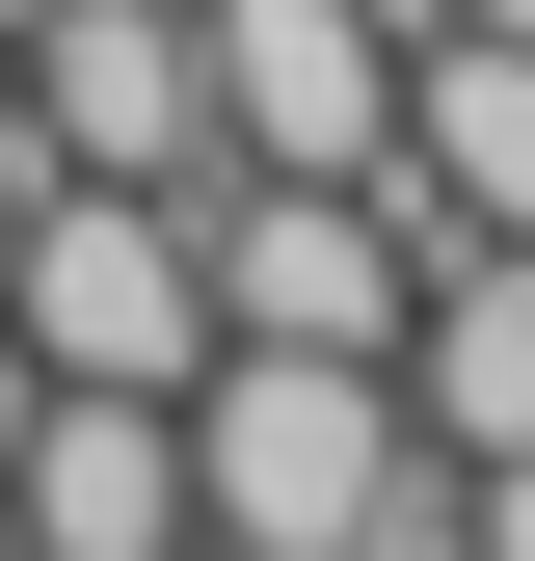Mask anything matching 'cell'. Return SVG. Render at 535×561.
Instances as JSON below:
<instances>
[{"label":"cell","instance_id":"ba28073f","mask_svg":"<svg viewBox=\"0 0 535 561\" xmlns=\"http://www.w3.org/2000/svg\"><path fill=\"white\" fill-rule=\"evenodd\" d=\"M401 428L429 455H535V241H429V295H401Z\"/></svg>","mask_w":535,"mask_h":561},{"label":"cell","instance_id":"7a4b0ae2","mask_svg":"<svg viewBox=\"0 0 535 561\" xmlns=\"http://www.w3.org/2000/svg\"><path fill=\"white\" fill-rule=\"evenodd\" d=\"M0 347H27V375H134V401H187V375H215V241H187V187H81V161H27V187H0Z\"/></svg>","mask_w":535,"mask_h":561},{"label":"cell","instance_id":"6da1fadb","mask_svg":"<svg viewBox=\"0 0 535 561\" xmlns=\"http://www.w3.org/2000/svg\"><path fill=\"white\" fill-rule=\"evenodd\" d=\"M401 481H429V428L375 347H215L187 375V561H349Z\"/></svg>","mask_w":535,"mask_h":561},{"label":"cell","instance_id":"5b68a950","mask_svg":"<svg viewBox=\"0 0 535 561\" xmlns=\"http://www.w3.org/2000/svg\"><path fill=\"white\" fill-rule=\"evenodd\" d=\"M187 54H215V161L401 187V27H375V0H187Z\"/></svg>","mask_w":535,"mask_h":561},{"label":"cell","instance_id":"9c48e42d","mask_svg":"<svg viewBox=\"0 0 535 561\" xmlns=\"http://www.w3.org/2000/svg\"><path fill=\"white\" fill-rule=\"evenodd\" d=\"M455 27H535V0H455Z\"/></svg>","mask_w":535,"mask_h":561},{"label":"cell","instance_id":"3957f363","mask_svg":"<svg viewBox=\"0 0 535 561\" xmlns=\"http://www.w3.org/2000/svg\"><path fill=\"white\" fill-rule=\"evenodd\" d=\"M0 161L215 187V54H187V0H0Z\"/></svg>","mask_w":535,"mask_h":561},{"label":"cell","instance_id":"8992f818","mask_svg":"<svg viewBox=\"0 0 535 561\" xmlns=\"http://www.w3.org/2000/svg\"><path fill=\"white\" fill-rule=\"evenodd\" d=\"M0 561H187V401L27 375L0 401Z\"/></svg>","mask_w":535,"mask_h":561},{"label":"cell","instance_id":"277c9868","mask_svg":"<svg viewBox=\"0 0 535 561\" xmlns=\"http://www.w3.org/2000/svg\"><path fill=\"white\" fill-rule=\"evenodd\" d=\"M187 241H215V347H401V295H429V215H401V187H268V161H215Z\"/></svg>","mask_w":535,"mask_h":561},{"label":"cell","instance_id":"52a82bcc","mask_svg":"<svg viewBox=\"0 0 535 561\" xmlns=\"http://www.w3.org/2000/svg\"><path fill=\"white\" fill-rule=\"evenodd\" d=\"M401 215L429 241H535V27H429L401 54Z\"/></svg>","mask_w":535,"mask_h":561}]
</instances>
